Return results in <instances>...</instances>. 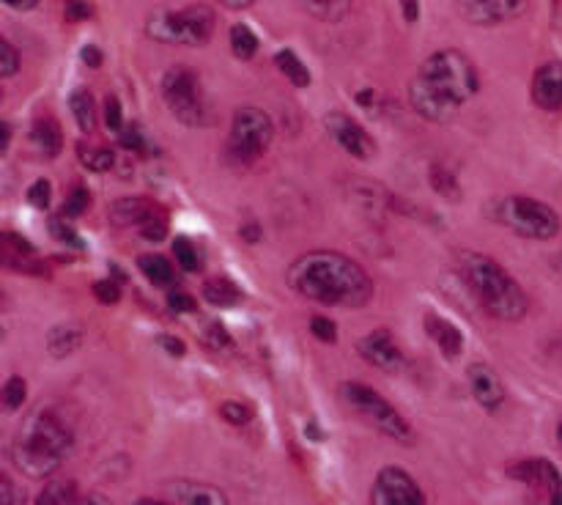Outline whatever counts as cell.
Masks as SVG:
<instances>
[{
	"label": "cell",
	"mask_w": 562,
	"mask_h": 505,
	"mask_svg": "<svg viewBox=\"0 0 562 505\" xmlns=\"http://www.w3.org/2000/svg\"><path fill=\"white\" fill-rule=\"evenodd\" d=\"M289 285L327 307H362L373 300V280L355 258L338 250H311L289 267Z\"/></svg>",
	"instance_id": "cell-1"
},
{
	"label": "cell",
	"mask_w": 562,
	"mask_h": 505,
	"mask_svg": "<svg viewBox=\"0 0 562 505\" xmlns=\"http://www.w3.org/2000/svg\"><path fill=\"white\" fill-rule=\"evenodd\" d=\"M477 91L481 75L470 55L461 49H437L423 60L420 71L409 82V102L423 119L445 124Z\"/></svg>",
	"instance_id": "cell-2"
},
{
	"label": "cell",
	"mask_w": 562,
	"mask_h": 505,
	"mask_svg": "<svg viewBox=\"0 0 562 505\" xmlns=\"http://www.w3.org/2000/svg\"><path fill=\"white\" fill-rule=\"evenodd\" d=\"M75 448V428L69 417L55 404L33 406L31 415L22 420L14 442L11 461L20 472L31 478H47L66 461Z\"/></svg>",
	"instance_id": "cell-3"
},
{
	"label": "cell",
	"mask_w": 562,
	"mask_h": 505,
	"mask_svg": "<svg viewBox=\"0 0 562 505\" xmlns=\"http://www.w3.org/2000/svg\"><path fill=\"white\" fill-rule=\"evenodd\" d=\"M456 267H459V278L488 316L499 322H521L527 316L530 296L503 263L477 250H461Z\"/></svg>",
	"instance_id": "cell-4"
},
{
	"label": "cell",
	"mask_w": 562,
	"mask_h": 505,
	"mask_svg": "<svg viewBox=\"0 0 562 505\" xmlns=\"http://www.w3.org/2000/svg\"><path fill=\"white\" fill-rule=\"evenodd\" d=\"M274 141L272 119L261 108H239L231 119V132L225 137L223 157L234 168H250Z\"/></svg>",
	"instance_id": "cell-5"
},
{
	"label": "cell",
	"mask_w": 562,
	"mask_h": 505,
	"mask_svg": "<svg viewBox=\"0 0 562 505\" xmlns=\"http://www.w3.org/2000/svg\"><path fill=\"white\" fill-rule=\"evenodd\" d=\"M146 33L154 42L203 47L214 33V11L209 5H190L181 11L157 9L146 16Z\"/></svg>",
	"instance_id": "cell-6"
},
{
	"label": "cell",
	"mask_w": 562,
	"mask_h": 505,
	"mask_svg": "<svg viewBox=\"0 0 562 505\" xmlns=\"http://www.w3.org/2000/svg\"><path fill=\"white\" fill-rule=\"evenodd\" d=\"M492 217L499 225L514 231L516 236H525V239H538L547 242L554 239L560 234V214L554 212L549 203L538 201L530 195H508L499 198L492 206Z\"/></svg>",
	"instance_id": "cell-7"
},
{
	"label": "cell",
	"mask_w": 562,
	"mask_h": 505,
	"mask_svg": "<svg viewBox=\"0 0 562 505\" xmlns=\"http://www.w3.org/2000/svg\"><path fill=\"white\" fill-rule=\"evenodd\" d=\"M165 104L173 113V119L184 126L209 124V102L203 93L201 80L190 66H170L159 82Z\"/></svg>",
	"instance_id": "cell-8"
},
{
	"label": "cell",
	"mask_w": 562,
	"mask_h": 505,
	"mask_svg": "<svg viewBox=\"0 0 562 505\" xmlns=\"http://www.w3.org/2000/svg\"><path fill=\"white\" fill-rule=\"evenodd\" d=\"M346 404L357 412V415L366 417L373 428H379L382 434H387L395 442H412V426L387 399H384L379 390H373L366 382H344L340 388Z\"/></svg>",
	"instance_id": "cell-9"
},
{
	"label": "cell",
	"mask_w": 562,
	"mask_h": 505,
	"mask_svg": "<svg viewBox=\"0 0 562 505\" xmlns=\"http://www.w3.org/2000/svg\"><path fill=\"white\" fill-rule=\"evenodd\" d=\"M371 505H426V494L406 470L384 467L373 481Z\"/></svg>",
	"instance_id": "cell-10"
},
{
	"label": "cell",
	"mask_w": 562,
	"mask_h": 505,
	"mask_svg": "<svg viewBox=\"0 0 562 505\" xmlns=\"http://www.w3.org/2000/svg\"><path fill=\"white\" fill-rule=\"evenodd\" d=\"M324 126H327L329 137L344 148L349 157L355 159H371L376 154V143L368 135V130L362 124H357L349 113H327L324 115Z\"/></svg>",
	"instance_id": "cell-11"
},
{
	"label": "cell",
	"mask_w": 562,
	"mask_h": 505,
	"mask_svg": "<svg viewBox=\"0 0 562 505\" xmlns=\"http://www.w3.org/2000/svg\"><path fill=\"white\" fill-rule=\"evenodd\" d=\"M357 351L366 362H371L373 368L387 373H401L406 368V357L401 351V346L395 344L393 333L390 329H373L366 338L357 340Z\"/></svg>",
	"instance_id": "cell-12"
},
{
	"label": "cell",
	"mask_w": 562,
	"mask_h": 505,
	"mask_svg": "<svg viewBox=\"0 0 562 505\" xmlns=\"http://www.w3.org/2000/svg\"><path fill=\"white\" fill-rule=\"evenodd\" d=\"M467 382H470L475 401L486 412H499L505 406V401H508L503 379H499V373L494 371L488 362H472V366L467 368Z\"/></svg>",
	"instance_id": "cell-13"
},
{
	"label": "cell",
	"mask_w": 562,
	"mask_h": 505,
	"mask_svg": "<svg viewBox=\"0 0 562 505\" xmlns=\"http://www.w3.org/2000/svg\"><path fill=\"white\" fill-rule=\"evenodd\" d=\"M461 14H464L467 22L472 25H503V22L516 20V16L525 14L527 3L525 0H467V3H459Z\"/></svg>",
	"instance_id": "cell-14"
},
{
	"label": "cell",
	"mask_w": 562,
	"mask_h": 505,
	"mask_svg": "<svg viewBox=\"0 0 562 505\" xmlns=\"http://www.w3.org/2000/svg\"><path fill=\"white\" fill-rule=\"evenodd\" d=\"M3 245V263L14 272L22 274H36V278H47V263L38 258V250L27 239H22L14 231H3L0 236Z\"/></svg>",
	"instance_id": "cell-15"
},
{
	"label": "cell",
	"mask_w": 562,
	"mask_h": 505,
	"mask_svg": "<svg viewBox=\"0 0 562 505\" xmlns=\"http://www.w3.org/2000/svg\"><path fill=\"white\" fill-rule=\"evenodd\" d=\"M162 206L151 201V198L143 195H130L119 198V201L110 203V220H113L119 228H137L143 231L148 223H154L157 217H162Z\"/></svg>",
	"instance_id": "cell-16"
},
{
	"label": "cell",
	"mask_w": 562,
	"mask_h": 505,
	"mask_svg": "<svg viewBox=\"0 0 562 505\" xmlns=\"http://www.w3.org/2000/svg\"><path fill=\"white\" fill-rule=\"evenodd\" d=\"M530 93L532 102L541 110H549V113L562 110V60H549V64L538 66Z\"/></svg>",
	"instance_id": "cell-17"
},
{
	"label": "cell",
	"mask_w": 562,
	"mask_h": 505,
	"mask_svg": "<svg viewBox=\"0 0 562 505\" xmlns=\"http://www.w3.org/2000/svg\"><path fill=\"white\" fill-rule=\"evenodd\" d=\"M170 500L173 505H228L223 489L201 481H176L170 483Z\"/></svg>",
	"instance_id": "cell-18"
},
{
	"label": "cell",
	"mask_w": 562,
	"mask_h": 505,
	"mask_svg": "<svg viewBox=\"0 0 562 505\" xmlns=\"http://www.w3.org/2000/svg\"><path fill=\"white\" fill-rule=\"evenodd\" d=\"M426 333H428V338L437 344V349L448 357V360H459L461 351H464V333H461L453 322L437 316V313H428Z\"/></svg>",
	"instance_id": "cell-19"
},
{
	"label": "cell",
	"mask_w": 562,
	"mask_h": 505,
	"mask_svg": "<svg viewBox=\"0 0 562 505\" xmlns=\"http://www.w3.org/2000/svg\"><path fill=\"white\" fill-rule=\"evenodd\" d=\"M31 143L36 146V152L42 157H58L60 148H64V130H60V124L55 119L42 115V119L33 121Z\"/></svg>",
	"instance_id": "cell-20"
},
{
	"label": "cell",
	"mask_w": 562,
	"mask_h": 505,
	"mask_svg": "<svg viewBox=\"0 0 562 505\" xmlns=\"http://www.w3.org/2000/svg\"><path fill=\"white\" fill-rule=\"evenodd\" d=\"M82 344V329L80 324H55L47 333V351L55 360H66L75 355Z\"/></svg>",
	"instance_id": "cell-21"
},
{
	"label": "cell",
	"mask_w": 562,
	"mask_h": 505,
	"mask_svg": "<svg viewBox=\"0 0 562 505\" xmlns=\"http://www.w3.org/2000/svg\"><path fill=\"white\" fill-rule=\"evenodd\" d=\"M241 289L231 278H209L203 283V300L214 307H234L241 302Z\"/></svg>",
	"instance_id": "cell-22"
},
{
	"label": "cell",
	"mask_w": 562,
	"mask_h": 505,
	"mask_svg": "<svg viewBox=\"0 0 562 505\" xmlns=\"http://www.w3.org/2000/svg\"><path fill=\"white\" fill-rule=\"evenodd\" d=\"M137 267H140L143 274H146L148 283L157 285V289H168V285H173L176 278H179L173 269V263H170L165 256H159V252L140 256L137 258Z\"/></svg>",
	"instance_id": "cell-23"
},
{
	"label": "cell",
	"mask_w": 562,
	"mask_h": 505,
	"mask_svg": "<svg viewBox=\"0 0 562 505\" xmlns=\"http://www.w3.org/2000/svg\"><path fill=\"white\" fill-rule=\"evenodd\" d=\"M69 110L82 132L97 130V97L88 88L80 86L69 93Z\"/></svg>",
	"instance_id": "cell-24"
},
{
	"label": "cell",
	"mask_w": 562,
	"mask_h": 505,
	"mask_svg": "<svg viewBox=\"0 0 562 505\" xmlns=\"http://www.w3.org/2000/svg\"><path fill=\"white\" fill-rule=\"evenodd\" d=\"M274 66L283 71V77L291 82V86L296 88L311 86V69L302 64V58L294 53V49H280V53L274 55Z\"/></svg>",
	"instance_id": "cell-25"
},
{
	"label": "cell",
	"mask_w": 562,
	"mask_h": 505,
	"mask_svg": "<svg viewBox=\"0 0 562 505\" xmlns=\"http://www.w3.org/2000/svg\"><path fill=\"white\" fill-rule=\"evenodd\" d=\"M228 42H231V53H234L239 60H250L252 55L258 53V47H261L256 31H252L250 25H245V22H236V25H231Z\"/></svg>",
	"instance_id": "cell-26"
},
{
	"label": "cell",
	"mask_w": 562,
	"mask_h": 505,
	"mask_svg": "<svg viewBox=\"0 0 562 505\" xmlns=\"http://www.w3.org/2000/svg\"><path fill=\"white\" fill-rule=\"evenodd\" d=\"M80 492L71 481H49L47 486L38 492L36 503L33 505H77Z\"/></svg>",
	"instance_id": "cell-27"
},
{
	"label": "cell",
	"mask_w": 562,
	"mask_h": 505,
	"mask_svg": "<svg viewBox=\"0 0 562 505\" xmlns=\"http://www.w3.org/2000/svg\"><path fill=\"white\" fill-rule=\"evenodd\" d=\"M77 157H80V162L86 165L88 170H93V173H108L115 165V154L110 152V148L91 146V143H80V146H77Z\"/></svg>",
	"instance_id": "cell-28"
},
{
	"label": "cell",
	"mask_w": 562,
	"mask_h": 505,
	"mask_svg": "<svg viewBox=\"0 0 562 505\" xmlns=\"http://www.w3.org/2000/svg\"><path fill=\"white\" fill-rule=\"evenodd\" d=\"M431 187L437 195H442L445 201H461V187H459V179H456V173L450 168H445V165H431Z\"/></svg>",
	"instance_id": "cell-29"
},
{
	"label": "cell",
	"mask_w": 562,
	"mask_h": 505,
	"mask_svg": "<svg viewBox=\"0 0 562 505\" xmlns=\"http://www.w3.org/2000/svg\"><path fill=\"white\" fill-rule=\"evenodd\" d=\"M302 9H307V14L318 16V20H327V22H338L344 20L346 11L351 9V3H346V0H307V3H302Z\"/></svg>",
	"instance_id": "cell-30"
},
{
	"label": "cell",
	"mask_w": 562,
	"mask_h": 505,
	"mask_svg": "<svg viewBox=\"0 0 562 505\" xmlns=\"http://www.w3.org/2000/svg\"><path fill=\"white\" fill-rule=\"evenodd\" d=\"M88 206H91V192H88L86 184H77V187H71V192L66 195L64 209H60V217L75 220V217H80V214H86Z\"/></svg>",
	"instance_id": "cell-31"
},
{
	"label": "cell",
	"mask_w": 562,
	"mask_h": 505,
	"mask_svg": "<svg viewBox=\"0 0 562 505\" xmlns=\"http://www.w3.org/2000/svg\"><path fill=\"white\" fill-rule=\"evenodd\" d=\"M173 252H176V261H179V267L184 269V272H198V269H201V256H198V247L192 245L187 236L173 239Z\"/></svg>",
	"instance_id": "cell-32"
},
{
	"label": "cell",
	"mask_w": 562,
	"mask_h": 505,
	"mask_svg": "<svg viewBox=\"0 0 562 505\" xmlns=\"http://www.w3.org/2000/svg\"><path fill=\"white\" fill-rule=\"evenodd\" d=\"M27 399V384L22 377H9L3 384V409L14 412L25 404Z\"/></svg>",
	"instance_id": "cell-33"
},
{
	"label": "cell",
	"mask_w": 562,
	"mask_h": 505,
	"mask_svg": "<svg viewBox=\"0 0 562 505\" xmlns=\"http://www.w3.org/2000/svg\"><path fill=\"white\" fill-rule=\"evenodd\" d=\"M543 492L549 494V505H562V472L547 459H543Z\"/></svg>",
	"instance_id": "cell-34"
},
{
	"label": "cell",
	"mask_w": 562,
	"mask_h": 505,
	"mask_svg": "<svg viewBox=\"0 0 562 505\" xmlns=\"http://www.w3.org/2000/svg\"><path fill=\"white\" fill-rule=\"evenodd\" d=\"M220 415L231 423V426H247L252 420V406L245 401H223L220 404Z\"/></svg>",
	"instance_id": "cell-35"
},
{
	"label": "cell",
	"mask_w": 562,
	"mask_h": 505,
	"mask_svg": "<svg viewBox=\"0 0 562 505\" xmlns=\"http://www.w3.org/2000/svg\"><path fill=\"white\" fill-rule=\"evenodd\" d=\"M49 198H53V184H49V179H36L25 192V201L31 203L33 209H38V212H47Z\"/></svg>",
	"instance_id": "cell-36"
},
{
	"label": "cell",
	"mask_w": 562,
	"mask_h": 505,
	"mask_svg": "<svg viewBox=\"0 0 562 505\" xmlns=\"http://www.w3.org/2000/svg\"><path fill=\"white\" fill-rule=\"evenodd\" d=\"M16 71H20V49L11 42H5V38H0V77L9 80Z\"/></svg>",
	"instance_id": "cell-37"
},
{
	"label": "cell",
	"mask_w": 562,
	"mask_h": 505,
	"mask_svg": "<svg viewBox=\"0 0 562 505\" xmlns=\"http://www.w3.org/2000/svg\"><path fill=\"white\" fill-rule=\"evenodd\" d=\"M49 234L55 236V239L60 242V245H66V247H77V250H82V239L80 236H77V231L71 228L69 223H66L64 217H53L49 220Z\"/></svg>",
	"instance_id": "cell-38"
},
{
	"label": "cell",
	"mask_w": 562,
	"mask_h": 505,
	"mask_svg": "<svg viewBox=\"0 0 562 505\" xmlns=\"http://www.w3.org/2000/svg\"><path fill=\"white\" fill-rule=\"evenodd\" d=\"M307 327H311L313 338L322 340V344H338V324H335L333 318L313 316Z\"/></svg>",
	"instance_id": "cell-39"
},
{
	"label": "cell",
	"mask_w": 562,
	"mask_h": 505,
	"mask_svg": "<svg viewBox=\"0 0 562 505\" xmlns=\"http://www.w3.org/2000/svg\"><path fill=\"white\" fill-rule=\"evenodd\" d=\"M104 124H108V130L113 132H124V108H121L119 97H108L104 99Z\"/></svg>",
	"instance_id": "cell-40"
},
{
	"label": "cell",
	"mask_w": 562,
	"mask_h": 505,
	"mask_svg": "<svg viewBox=\"0 0 562 505\" xmlns=\"http://www.w3.org/2000/svg\"><path fill=\"white\" fill-rule=\"evenodd\" d=\"M93 296H97L102 305H115L121 300V289L115 280H97L93 283Z\"/></svg>",
	"instance_id": "cell-41"
},
{
	"label": "cell",
	"mask_w": 562,
	"mask_h": 505,
	"mask_svg": "<svg viewBox=\"0 0 562 505\" xmlns=\"http://www.w3.org/2000/svg\"><path fill=\"white\" fill-rule=\"evenodd\" d=\"M168 307L173 313H195V300H192L187 291H170L168 294Z\"/></svg>",
	"instance_id": "cell-42"
},
{
	"label": "cell",
	"mask_w": 562,
	"mask_h": 505,
	"mask_svg": "<svg viewBox=\"0 0 562 505\" xmlns=\"http://www.w3.org/2000/svg\"><path fill=\"white\" fill-rule=\"evenodd\" d=\"M119 137H121V146L130 148V152H143V148H146V141H143V132L137 124L126 126Z\"/></svg>",
	"instance_id": "cell-43"
},
{
	"label": "cell",
	"mask_w": 562,
	"mask_h": 505,
	"mask_svg": "<svg viewBox=\"0 0 562 505\" xmlns=\"http://www.w3.org/2000/svg\"><path fill=\"white\" fill-rule=\"evenodd\" d=\"M203 335H206V340L214 346V349H228L231 346V335L225 333V327L220 322L209 324V327L203 329Z\"/></svg>",
	"instance_id": "cell-44"
},
{
	"label": "cell",
	"mask_w": 562,
	"mask_h": 505,
	"mask_svg": "<svg viewBox=\"0 0 562 505\" xmlns=\"http://www.w3.org/2000/svg\"><path fill=\"white\" fill-rule=\"evenodd\" d=\"M20 503V492L11 483V478H0V505H16Z\"/></svg>",
	"instance_id": "cell-45"
},
{
	"label": "cell",
	"mask_w": 562,
	"mask_h": 505,
	"mask_svg": "<svg viewBox=\"0 0 562 505\" xmlns=\"http://www.w3.org/2000/svg\"><path fill=\"white\" fill-rule=\"evenodd\" d=\"M93 16V5L91 3H66V20L69 22H80Z\"/></svg>",
	"instance_id": "cell-46"
},
{
	"label": "cell",
	"mask_w": 562,
	"mask_h": 505,
	"mask_svg": "<svg viewBox=\"0 0 562 505\" xmlns=\"http://www.w3.org/2000/svg\"><path fill=\"white\" fill-rule=\"evenodd\" d=\"M157 340H159V346H162V349H168L173 357H181L187 351L184 340H179L176 335H159Z\"/></svg>",
	"instance_id": "cell-47"
},
{
	"label": "cell",
	"mask_w": 562,
	"mask_h": 505,
	"mask_svg": "<svg viewBox=\"0 0 562 505\" xmlns=\"http://www.w3.org/2000/svg\"><path fill=\"white\" fill-rule=\"evenodd\" d=\"M80 53H82V60H86V66H93V69H97V66H102V49H99V47H93V44H86Z\"/></svg>",
	"instance_id": "cell-48"
},
{
	"label": "cell",
	"mask_w": 562,
	"mask_h": 505,
	"mask_svg": "<svg viewBox=\"0 0 562 505\" xmlns=\"http://www.w3.org/2000/svg\"><path fill=\"white\" fill-rule=\"evenodd\" d=\"M420 9H423V5L417 3V0H404V3H401V11H404V16L409 22H415L417 16H420Z\"/></svg>",
	"instance_id": "cell-49"
},
{
	"label": "cell",
	"mask_w": 562,
	"mask_h": 505,
	"mask_svg": "<svg viewBox=\"0 0 562 505\" xmlns=\"http://www.w3.org/2000/svg\"><path fill=\"white\" fill-rule=\"evenodd\" d=\"M3 5L14 11H33L38 5V0H3Z\"/></svg>",
	"instance_id": "cell-50"
},
{
	"label": "cell",
	"mask_w": 562,
	"mask_h": 505,
	"mask_svg": "<svg viewBox=\"0 0 562 505\" xmlns=\"http://www.w3.org/2000/svg\"><path fill=\"white\" fill-rule=\"evenodd\" d=\"M355 99L362 104V108H371L373 99H376V91H373V88H362V91L355 93Z\"/></svg>",
	"instance_id": "cell-51"
},
{
	"label": "cell",
	"mask_w": 562,
	"mask_h": 505,
	"mask_svg": "<svg viewBox=\"0 0 562 505\" xmlns=\"http://www.w3.org/2000/svg\"><path fill=\"white\" fill-rule=\"evenodd\" d=\"M9 146H11V124L9 121H3V124H0V152H9Z\"/></svg>",
	"instance_id": "cell-52"
},
{
	"label": "cell",
	"mask_w": 562,
	"mask_h": 505,
	"mask_svg": "<svg viewBox=\"0 0 562 505\" xmlns=\"http://www.w3.org/2000/svg\"><path fill=\"white\" fill-rule=\"evenodd\" d=\"M77 505H110L102 494H80Z\"/></svg>",
	"instance_id": "cell-53"
},
{
	"label": "cell",
	"mask_w": 562,
	"mask_h": 505,
	"mask_svg": "<svg viewBox=\"0 0 562 505\" xmlns=\"http://www.w3.org/2000/svg\"><path fill=\"white\" fill-rule=\"evenodd\" d=\"M241 239H250V242H256V239H261V231H258V225H250V228H241Z\"/></svg>",
	"instance_id": "cell-54"
},
{
	"label": "cell",
	"mask_w": 562,
	"mask_h": 505,
	"mask_svg": "<svg viewBox=\"0 0 562 505\" xmlns=\"http://www.w3.org/2000/svg\"><path fill=\"white\" fill-rule=\"evenodd\" d=\"M252 5V0H225V9H247Z\"/></svg>",
	"instance_id": "cell-55"
},
{
	"label": "cell",
	"mask_w": 562,
	"mask_h": 505,
	"mask_svg": "<svg viewBox=\"0 0 562 505\" xmlns=\"http://www.w3.org/2000/svg\"><path fill=\"white\" fill-rule=\"evenodd\" d=\"M135 505H168V503H162V500H154V497H143V500H137Z\"/></svg>",
	"instance_id": "cell-56"
},
{
	"label": "cell",
	"mask_w": 562,
	"mask_h": 505,
	"mask_svg": "<svg viewBox=\"0 0 562 505\" xmlns=\"http://www.w3.org/2000/svg\"><path fill=\"white\" fill-rule=\"evenodd\" d=\"M558 442H560V448H562V423H560V428H558Z\"/></svg>",
	"instance_id": "cell-57"
}]
</instances>
